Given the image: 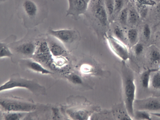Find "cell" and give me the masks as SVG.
<instances>
[{
    "label": "cell",
    "instance_id": "obj_27",
    "mask_svg": "<svg viewBox=\"0 0 160 120\" xmlns=\"http://www.w3.org/2000/svg\"><path fill=\"white\" fill-rule=\"evenodd\" d=\"M68 79L73 83L75 84H79L81 83L82 81V80L80 77L78 75L71 74L67 77Z\"/></svg>",
    "mask_w": 160,
    "mask_h": 120
},
{
    "label": "cell",
    "instance_id": "obj_18",
    "mask_svg": "<svg viewBox=\"0 0 160 120\" xmlns=\"http://www.w3.org/2000/svg\"><path fill=\"white\" fill-rule=\"evenodd\" d=\"M151 113L148 111L138 110L134 112V117L137 120H151L152 117Z\"/></svg>",
    "mask_w": 160,
    "mask_h": 120
},
{
    "label": "cell",
    "instance_id": "obj_29",
    "mask_svg": "<svg viewBox=\"0 0 160 120\" xmlns=\"http://www.w3.org/2000/svg\"><path fill=\"white\" fill-rule=\"evenodd\" d=\"M92 70V68L89 65H82L81 67V70L83 73H90Z\"/></svg>",
    "mask_w": 160,
    "mask_h": 120
},
{
    "label": "cell",
    "instance_id": "obj_28",
    "mask_svg": "<svg viewBox=\"0 0 160 120\" xmlns=\"http://www.w3.org/2000/svg\"><path fill=\"white\" fill-rule=\"evenodd\" d=\"M144 50L143 45L141 43H138L135 44L133 50L134 54L136 56L141 55Z\"/></svg>",
    "mask_w": 160,
    "mask_h": 120
},
{
    "label": "cell",
    "instance_id": "obj_22",
    "mask_svg": "<svg viewBox=\"0 0 160 120\" xmlns=\"http://www.w3.org/2000/svg\"><path fill=\"white\" fill-rule=\"evenodd\" d=\"M128 10L127 8H123L120 12L119 20L122 24L126 25L128 23Z\"/></svg>",
    "mask_w": 160,
    "mask_h": 120
},
{
    "label": "cell",
    "instance_id": "obj_12",
    "mask_svg": "<svg viewBox=\"0 0 160 120\" xmlns=\"http://www.w3.org/2000/svg\"><path fill=\"white\" fill-rule=\"evenodd\" d=\"M16 37L14 35L9 36L4 40L0 41V58H11L13 54L9 47V44L15 41Z\"/></svg>",
    "mask_w": 160,
    "mask_h": 120
},
{
    "label": "cell",
    "instance_id": "obj_33",
    "mask_svg": "<svg viewBox=\"0 0 160 120\" xmlns=\"http://www.w3.org/2000/svg\"><path fill=\"white\" fill-rule=\"evenodd\" d=\"M87 2L88 3H89L91 0H84Z\"/></svg>",
    "mask_w": 160,
    "mask_h": 120
},
{
    "label": "cell",
    "instance_id": "obj_11",
    "mask_svg": "<svg viewBox=\"0 0 160 120\" xmlns=\"http://www.w3.org/2000/svg\"><path fill=\"white\" fill-rule=\"evenodd\" d=\"M138 110L155 111L160 110V102L154 98H148L138 100L136 102Z\"/></svg>",
    "mask_w": 160,
    "mask_h": 120
},
{
    "label": "cell",
    "instance_id": "obj_14",
    "mask_svg": "<svg viewBox=\"0 0 160 120\" xmlns=\"http://www.w3.org/2000/svg\"><path fill=\"white\" fill-rule=\"evenodd\" d=\"M158 68H148L143 71L141 74L140 81L142 86L144 89H148L150 86V80L152 74L158 71Z\"/></svg>",
    "mask_w": 160,
    "mask_h": 120
},
{
    "label": "cell",
    "instance_id": "obj_32",
    "mask_svg": "<svg viewBox=\"0 0 160 120\" xmlns=\"http://www.w3.org/2000/svg\"><path fill=\"white\" fill-rule=\"evenodd\" d=\"M7 0H0V3H4L7 1Z\"/></svg>",
    "mask_w": 160,
    "mask_h": 120
},
{
    "label": "cell",
    "instance_id": "obj_7",
    "mask_svg": "<svg viewBox=\"0 0 160 120\" xmlns=\"http://www.w3.org/2000/svg\"><path fill=\"white\" fill-rule=\"evenodd\" d=\"M89 4L91 12L96 19L102 26H107L108 16L104 0H91Z\"/></svg>",
    "mask_w": 160,
    "mask_h": 120
},
{
    "label": "cell",
    "instance_id": "obj_5",
    "mask_svg": "<svg viewBox=\"0 0 160 120\" xmlns=\"http://www.w3.org/2000/svg\"><path fill=\"white\" fill-rule=\"evenodd\" d=\"M0 106L6 112H28L34 111L36 108L35 104L26 101L15 99H1Z\"/></svg>",
    "mask_w": 160,
    "mask_h": 120
},
{
    "label": "cell",
    "instance_id": "obj_24",
    "mask_svg": "<svg viewBox=\"0 0 160 120\" xmlns=\"http://www.w3.org/2000/svg\"><path fill=\"white\" fill-rule=\"evenodd\" d=\"M114 37L117 39L124 43L125 37L122 30L118 27H116L113 30Z\"/></svg>",
    "mask_w": 160,
    "mask_h": 120
},
{
    "label": "cell",
    "instance_id": "obj_21",
    "mask_svg": "<svg viewBox=\"0 0 160 120\" xmlns=\"http://www.w3.org/2000/svg\"><path fill=\"white\" fill-rule=\"evenodd\" d=\"M150 61L153 64H156L160 62V52L156 49L152 50L149 54Z\"/></svg>",
    "mask_w": 160,
    "mask_h": 120
},
{
    "label": "cell",
    "instance_id": "obj_26",
    "mask_svg": "<svg viewBox=\"0 0 160 120\" xmlns=\"http://www.w3.org/2000/svg\"><path fill=\"white\" fill-rule=\"evenodd\" d=\"M142 35L144 38L147 40L149 39L151 37V29L149 25L148 24H145L142 29Z\"/></svg>",
    "mask_w": 160,
    "mask_h": 120
},
{
    "label": "cell",
    "instance_id": "obj_31",
    "mask_svg": "<svg viewBox=\"0 0 160 120\" xmlns=\"http://www.w3.org/2000/svg\"><path fill=\"white\" fill-rule=\"evenodd\" d=\"M151 114V115L160 118V112H152Z\"/></svg>",
    "mask_w": 160,
    "mask_h": 120
},
{
    "label": "cell",
    "instance_id": "obj_9",
    "mask_svg": "<svg viewBox=\"0 0 160 120\" xmlns=\"http://www.w3.org/2000/svg\"><path fill=\"white\" fill-rule=\"evenodd\" d=\"M68 7L66 11V16H70L77 19L79 16L84 14L88 7L89 3L84 0H68Z\"/></svg>",
    "mask_w": 160,
    "mask_h": 120
},
{
    "label": "cell",
    "instance_id": "obj_3",
    "mask_svg": "<svg viewBox=\"0 0 160 120\" xmlns=\"http://www.w3.org/2000/svg\"><path fill=\"white\" fill-rule=\"evenodd\" d=\"M35 28L28 29V32L23 37L10 43L9 44L10 50H14L22 56L29 58L32 57L36 49L37 39L40 33Z\"/></svg>",
    "mask_w": 160,
    "mask_h": 120
},
{
    "label": "cell",
    "instance_id": "obj_10",
    "mask_svg": "<svg viewBox=\"0 0 160 120\" xmlns=\"http://www.w3.org/2000/svg\"><path fill=\"white\" fill-rule=\"evenodd\" d=\"M47 40L50 51L55 58L63 56L66 53L64 45L55 37L46 34Z\"/></svg>",
    "mask_w": 160,
    "mask_h": 120
},
{
    "label": "cell",
    "instance_id": "obj_30",
    "mask_svg": "<svg viewBox=\"0 0 160 120\" xmlns=\"http://www.w3.org/2000/svg\"><path fill=\"white\" fill-rule=\"evenodd\" d=\"M155 10L156 13L160 15V1L157 4L155 8Z\"/></svg>",
    "mask_w": 160,
    "mask_h": 120
},
{
    "label": "cell",
    "instance_id": "obj_15",
    "mask_svg": "<svg viewBox=\"0 0 160 120\" xmlns=\"http://www.w3.org/2000/svg\"><path fill=\"white\" fill-rule=\"evenodd\" d=\"M67 113L71 118L74 119H85L88 118V112L85 110H73L68 109L67 111Z\"/></svg>",
    "mask_w": 160,
    "mask_h": 120
},
{
    "label": "cell",
    "instance_id": "obj_25",
    "mask_svg": "<svg viewBox=\"0 0 160 120\" xmlns=\"http://www.w3.org/2000/svg\"><path fill=\"white\" fill-rule=\"evenodd\" d=\"M124 4L123 0H114L113 14L119 13L123 8Z\"/></svg>",
    "mask_w": 160,
    "mask_h": 120
},
{
    "label": "cell",
    "instance_id": "obj_13",
    "mask_svg": "<svg viewBox=\"0 0 160 120\" xmlns=\"http://www.w3.org/2000/svg\"><path fill=\"white\" fill-rule=\"evenodd\" d=\"M22 62L28 68L35 71L43 74H52L51 71L44 68L40 63L35 60L27 59L23 60Z\"/></svg>",
    "mask_w": 160,
    "mask_h": 120
},
{
    "label": "cell",
    "instance_id": "obj_6",
    "mask_svg": "<svg viewBox=\"0 0 160 120\" xmlns=\"http://www.w3.org/2000/svg\"><path fill=\"white\" fill-rule=\"evenodd\" d=\"M47 34L57 39L65 47L72 44L78 37L76 31L71 29L54 30L50 27Z\"/></svg>",
    "mask_w": 160,
    "mask_h": 120
},
{
    "label": "cell",
    "instance_id": "obj_8",
    "mask_svg": "<svg viewBox=\"0 0 160 120\" xmlns=\"http://www.w3.org/2000/svg\"><path fill=\"white\" fill-rule=\"evenodd\" d=\"M106 39L110 48L117 56L123 61L129 58V51L124 43L111 35L107 36Z\"/></svg>",
    "mask_w": 160,
    "mask_h": 120
},
{
    "label": "cell",
    "instance_id": "obj_1",
    "mask_svg": "<svg viewBox=\"0 0 160 120\" xmlns=\"http://www.w3.org/2000/svg\"><path fill=\"white\" fill-rule=\"evenodd\" d=\"M18 17L27 29L35 28L44 22L48 13L46 0H14Z\"/></svg>",
    "mask_w": 160,
    "mask_h": 120
},
{
    "label": "cell",
    "instance_id": "obj_20",
    "mask_svg": "<svg viewBox=\"0 0 160 120\" xmlns=\"http://www.w3.org/2000/svg\"><path fill=\"white\" fill-rule=\"evenodd\" d=\"M138 37V33L135 29H131L127 32V38L129 42L131 45H135L137 43Z\"/></svg>",
    "mask_w": 160,
    "mask_h": 120
},
{
    "label": "cell",
    "instance_id": "obj_16",
    "mask_svg": "<svg viewBox=\"0 0 160 120\" xmlns=\"http://www.w3.org/2000/svg\"><path fill=\"white\" fill-rule=\"evenodd\" d=\"M139 16L137 11L134 9L128 10V23L131 25H135L138 22Z\"/></svg>",
    "mask_w": 160,
    "mask_h": 120
},
{
    "label": "cell",
    "instance_id": "obj_23",
    "mask_svg": "<svg viewBox=\"0 0 160 120\" xmlns=\"http://www.w3.org/2000/svg\"><path fill=\"white\" fill-rule=\"evenodd\" d=\"M104 1L108 16H111L114 13V0H104Z\"/></svg>",
    "mask_w": 160,
    "mask_h": 120
},
{
    "label": "cell",
    "instance_id": "obj_17",
    "mask_svg": "<svg viewBox=\"0 0 160 120\" xmlns=\"http://www.w3.org/2000/svg\"><path fill=\"white\" fill-rule=\"evenodd\" d=\"M150 85L154 89L160 90V73L158 71L154 72L151 76Z\"/></svg>",
    "mask_w": 160,
    "mask_h": 120
},
{
    "label": "cell",
    "instance_id": "obj_19",
    "mask_svg": "<svg viewBox=\"0 0 160 120\" xmlns=\"http://www.w3.org/2000/svg\"><path fill=\"white\" fill-rule=\"evenodd\" d=\"M26 113L21 112H8L5 115L4 118L6 120H18L23 117Z\"/></svg>",
    "mask_w": 160,
    "mask_h": 120
},
{
    "label": "cell",
    "instance_id": "obj_2",
    "mask_svg": "<svg viewBox=\"0 0 160 120\" xmlns=\"http://www.w3.org/2000/svg\"><path fill=\"white\" fill-rule=\"evenodd\" d=\"M121 75L125 107L128 114L132 117L134 115L136 89L134 76L132 71L125 65L122 68Z\"/></svg>",
    "mask_w": 160,
    "mask_h": 120
},
{
    "label": "cell",
    "instance_id": "obj_4",
    "mask_svg": "<svg viewBox=\"0 0 160 120\" xmlns=\"http://www.w3.org/2000/svg\"><path fill=\"white\" fill-rule=\"evenodd\" d=\"M28 89L37 95H44L46 93L45 87L35 80L21 77L18 74L12 75L9 79L0 87V91L15 88Z\"/></svg>",
    "mask_w": 160,
    "mask_h": 120
}]
</instances>
